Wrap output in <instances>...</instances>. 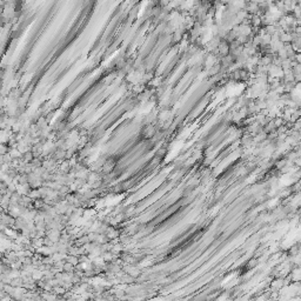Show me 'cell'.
<instances>
[{
  "label": "cell",
  "instance_id": "1",
  "mask_svg": "<svg viewBox=\"0 0 301 301\" xmlns=\"http://www.w3.org/2000/svg\"><path fill=\"white\" fill-rule=\"evenodd\" d=\"M25 159L27 160V161H31V159H32V154L26 153V154H25Z\"/></svg>",
  "mask_w": 301,
  "mask_h": 301
}]
</instances>
